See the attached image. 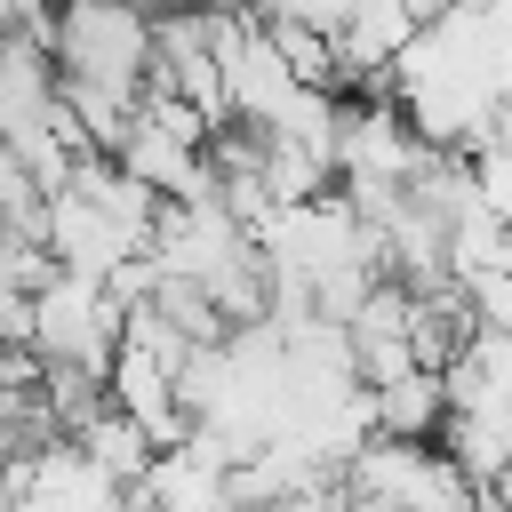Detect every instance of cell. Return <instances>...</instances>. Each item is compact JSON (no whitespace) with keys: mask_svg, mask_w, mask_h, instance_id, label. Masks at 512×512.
<instances>
[{"mask_svg":"<svg viewBox=\"0 0 512 512\" xmlns=\"http://www.w3.org/2000/svg\"><path fill=\"white\" fill-rule=\"evenodd\" d=\"M248 16H256V24H304V32H328V40H336L344 0H248Z\"/></svg>","mask_w":512,"mask_h":512,"instance_id":"4","label":"cell"},{"mask_svg":"<svg viewBox=\"0 0 512 512\" xmlns=\"http://www.w3.org/2000/svg\"><path fill=\"white\" fill-rule=\"evenodd\" d=\"M352 512H360V504H352Z\"/></svg>","mask_w":512,"mask_h":512,"instance_id":"7","label":"cell"},{"mask_svg":"<svg viewBox=\"0 0 512 512\" xmlns=\"http://www.w3.org/2000/svg\"><path fill=\"white\" fill-rule=\"evenodd\" d=\"M136 16H168V8H192V0H128Z\"/></svg>","mask_w":512,"mask_h":512,"instance_id":"5","label":"cell"},{"mask_svg":"<svg viewBox=\"0 0 512 512\" xmlns=\"http://www.w3.org/2000/svg\"><path fill=\"white\" fill-rule=\"evenodd\" d=\"M208 8H224V16H248V0H208Z\"/></svg>","mask_w":512,"mask_h":512,"instance_id":"6","label":"cell"},{"mask_svg":"<svg viewBox=\"0 0 512 512\" xmlns=\"http://www.w3.org/2000/svg\"><path fill=\"white\" fill-rule=\"evenodd\" d=\"M112 344H120V304H112L96 280H80V272H48V280L32 288L24 352H32L40 368H96V376H104Z\"/></svg>","mask_w":512,"mask_h":512,"instance_id":"2","label":"cell"},{"mask_svg":"<svg viewBox=\"0 0 512 512\" xmlns=\"http://www.w3.org/2000/svg\"><path fill=\"white\" fill-rule=\"evenodd\" d=\"M48 56H56V80L112 88V96H144L152 40H144V16H136L128 0H56Z\"/></svg>","mask_w":512,"mask_h":512,"instance_id":"1","label":"cell"},{"mask_svg":"<svg viewBox=\"0 0 512 512\" xmlns=\"http://www.w3.org/2000/svg\"><path fill=\"white\" fill-rule=\"evenodd\" d=\"M440 416H448V400H440V376L432 368H408L392 384H368V432H384V440H432Z\"/></svg>","mask_w":512,"mask_h":512,"instance_id":"3","label":"cell"}]
</instances>
